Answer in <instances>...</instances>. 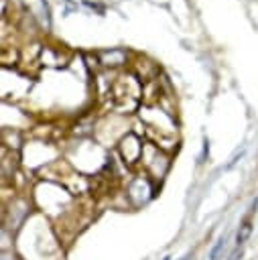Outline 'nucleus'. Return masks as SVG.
I'll list each match as a JSON object with an SVG mask.
<instances>
[{
    "mask_svg": "<svg viewBox=\"0 0 258 260\" xmlns=\"http://www.w3.org/2000/svg\"><path fill=\"white\" fill-rule=\"evenodd\" d=\"M250 232H252L250 221H244V223H242V228H240V232H238V238H236V248H242V244L248 240Z\"/></svg>",
    "mask_w": 258,
    "mask_h": 260,
    "instance_id": "f257e3e1",
    "label": "nucleus"
},
{
    "mask_svg": "<svg viewBox=\"0 0 258 260\" xmlns=\"http://www.w3.org/2000/svg\"><path fill=\"white\" fill-rule=\"evenodd\" d=\"M223 246H225V236H223V238H219V240H217V244L211 248V252H209V260H219V254H221Z\"/></svg>",
    "mask_w": 258,
    "mask_h": 260,
    "instance_id": "f03ea898",
    "label": "nucleus"
},
{
    "mask_svg": "<svg viewBox=\"0 0 258 260\" xmlns=\"http://www.w3.org/2000/svg\"><path fill=\"white\" fill-rule=\"evenodd\" d=\"M242 256V248H236L234 252H232V256H230V260H238Z\"/></svg>",
    "mask_w": 258,
    "mask_h": 260,
    "instance_id": "7ed1b4c3",
    "label": "nucleus"
},
{
    "mask_svg": "<svg viewBox=\"0 0 258 260\" xmlns=\"http://www.w3.org/2000/svg\"><path fill=\"white\" fill-rule=\"evenodd\" d=\"M183 260H191V256H185V258H183Z\"/></svg>",
    "mask_w": 258,
    "mask_h": 260,
    "instance_id": "20e7f679",
    "label": "nucleus"
},
{
    "mask_svg": "<svg viewBox=\"0 0 258 260\" xmlns=\"http://www.w3.org/2000/svg\"><path fill=\"white\" fill-rule=\"evenodd\" d=\"M163 260H169V256H165V258H163Z\"/></svg>",
    "mask_w": 258,
    "mask_h": 260,
    "instance_id": "39448f33",
    "label": "nucleus"
}]
</instances>
